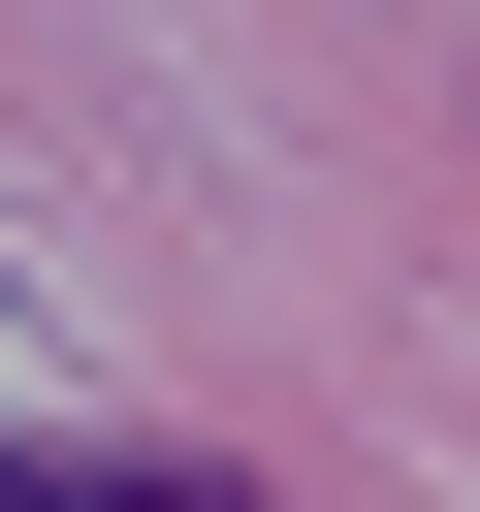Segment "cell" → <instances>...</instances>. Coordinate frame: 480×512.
Returning a JSON list of instances; mask_svg holds the SVG:
<instances>
[{
	"label": "cell",
	"instance_id": "1",
	"mask_svg": "<svg viewBox=\"0 0 480 512\" xmlns=\"http://www.w3.org/2000/svg\"><path fill=\"white\" fill-rule=\"evenodd\" d=\"M0 512H256L224 448H0Z\"/></svg>",
	"mask_w": 480,
	"mask_h": 512
}]
</instances>
